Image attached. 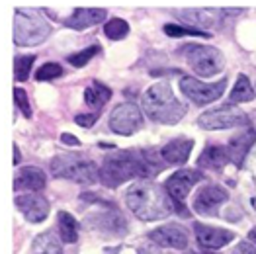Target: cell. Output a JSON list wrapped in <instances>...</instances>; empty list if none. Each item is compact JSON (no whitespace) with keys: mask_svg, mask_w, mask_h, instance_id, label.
<instances>
[{"mask_svg":"<svg viewBox=\"0 0 256 254\" xmlns=\"http://www.w3.org/2000/svg\"><path fill=\"white\" fill-rule=\"evenodd\" d=\"M248 238H250V242H252V244L256 246V227L252 229V231H250V233H248Z\"/></svg>","mask_w":256,"mask_h":254,"instance_id":"74e56055","label":"cell"},{"mask_svg":"<svg viewBox=\"0 0 256 254\" xmlns=\"http://www.w3.org/2000/svg\"><path fill=\"white\" fill-rule=\"evenodd\" d=\"M51 172L55 178L72 180L78 184H92L98 180V166L80 154H57L51 160Z\"/></svg>","mask_w":256,"mask_h":254,"instance_id":"8992f818","label":"cell"},{"mask_svg":"<svg viewBox=\"0 0 256 254\" xmlns=\"http://www.w3.org/2000/svg\"><path fill=\"white\" fill-rule=\"evenodd\" d=\"M139 254H160V248L156 242H152L149 238V242H145L141 248H139Z\"/></svg>","mask_w":256,"mask_h":254,"instance_id":"836d02e7","label":"cell"},{"mask_svg":"<svg viewBox=\"0 0 256 254\" xmlns=\"http://www.w3.org/2000/svg\"><path fill=\"white\" fill-rule=\"evenodd\" d=\"M14 102H16L18 110H20L26 118H32V106H30L28 94H26V90L20 88V86H16V88H14Z\"/></svg>","mask_w":256,"mask_h":254,"instance_id":"4dcf8cb0","label":"cell"},{"mask_svg":"<svg viewBox=\"0 0 256 254\" xmlns=\"http://www.w3.org/2000/svg\"><path fill=\"white\" fill-rule=\"evenodd\" d=\"M194 148V141L192 139H172L168 141L164 147L160 148V156L162 160L166 162V166H182L188 162L190 158V152Z\"/></svg>","mask_w":256,"mask_h":254,"instance_id":"ac0fdd59","label":"cell"},{"mask_svg":"<svg viewBox=\"0 0 256 254\" xmlns=\"http://www.w3.org/2000/svg\"><path fill=\"white\" fill-rule=\"evenodd\" d=\"M61 74H63V68H61V64L59 63H45L38 68V72H36V80L47 82V80H53V78H57V76H61Z\"/></svg>","mask_w":256,"mask_h":254,"instance_id":"f546056e","label":"cell"},{"mask_svg":"<svg viewBox=\"0 0 256 254\" xmlns=\"http://www.w3.org/2000/svg\"><path fill=\"white\" fill-rule=\"evenodd\" d=\"M227 162H231L229 154H227V148L221 147V145H208L204 148V152L200 154V158H198V166L200 168L215 170V172H221L227 166Z\"/></svg>","mask_w":256,"mask_h":254,"instance_id":"44dd1931","label":"cell"},{"mask_svg":"<svg viewBox=\"0 0 256 254\" xmlns=\"http://www.w3.org/2000/svg\"><path fill=\"white\" fill-rule=\"evenodd\" d=\"M250 204H252V208H254V212H256V198H252V200H250Z\"/></svg>","mask_w":256,"mask_h":254,"instance_id":"f35d334b","label":"cell"},{"mask_svg":"<svg viewBox=\"0 0 256 254\" xmlns=\"http://www.w3.org/2000/svg\"><path fill=\"white\" fill-rule=\"evenodd\" d=\"M51 34L49 22L36 8H18L14 14V43L22 47H36Z\"/></svg>","mask_w":256,"mask_h":254,"instance_id":"277c9868","label":"cell"},{"mask_svg":"<svg viewBox=\"0 0 256 254\" xmlns=\"http://www.w3.org/2000/svg\"><path fill=\"white\" fill-rule=\"evenodd\" d=\"M204 178V174L200 170H192V168H182L176 170L172 176H168L164 188L170 194V198L174 202H180L184 204V200L188 198V194L192 192V188Z\"/></svg>","mask_w":256,"mask_h":254,"instance_id":"7c38bea8","label":"cell"},{"mask_svg":"<svg viewBox=\"0 0 256 254\" xmlns=\"http://www.w3.org/2000/svg\"><path fill=\"white\" fill-rule=\"evenodd\" d=\"M248 168H250V172H252V176H254V182H256V145L252 147L250 154H248Z\"/></svg>","mask_w":256,"mask_h":254,"instance_id":"d590c367","label":"cell"},{"mask_svg":"<svg viewBox=\"0 0 256 254\" xmlns=\"http://www.w3.org/2000/svg\"><path fill=\"white\" fill-rule=\"evenodd\" d=\"M34 63H36V57H34V55H22V57H16V61H14V76H16L18 82H26V80H28Z\"/></svg>","mask_w":256,"mask_h":254,"instance_id":"4316f807","label":"cell"},{"mask_svg":"<svg viewBox=\"0 0 256 254\" xmlns=\"http://www.w3.org/2000/svg\"><path fill=\"white\" fill-rule=\"evenodd\" d=\"M166 168L160 150H116L104 158L100 168V180L108 188H120L129 180H149Z\"/></svg>","mask_w":256,"mask_h":254,"instance_id":"6da1fadb","label":"cell"},{"mask_svg":"<svg viewBox=\"0 0 256 254\" xmlns=\"http://www.w3.org/2000/svg\"><path fill=\"white\" fill-rule=\"evenodd\" d=\"M98 51H100V47L98 45H92V47H86L82 51H78V53H72V55H68L66 57V61L72 64V66H76V68H82L92 57H96L98 55Z\"/></svg>","mask_w":256,"mask_h":254,"instance_id":"f1b7e54d","label":"cell"},{"mask_svg":"<svg viewBox=\"0 0 256 254\" xmlns=\"http://www.w3.org/2000/svg\"><path fill=\"white\" fill-rule=\"evenodd\" d=\"M164 34L170 38H186V36H198V38H212L208 32H200L196 28H184L180 24H166L164 26Z\"/></svg>","mask_w":256,"mask_h":254,"instance_id":"83f0119b","label":"cell"},{"mask_svg":"<svg viewBox=\"0 0 256 254\" xmlns=\"http://www.w3.org/2000/svg\"><path fill=\"white\" fill-rule=\"evenodd\" d=\"M194 233H196V238H198V244L202 248H208V250L223 248L235 238V233L229 231V229L210 227V225H204V223H196L194 225Z\"/></svg>","mask_w":256,"mask_h":254,"instance_id":"9a60e30c","label":"cell"},{"mask_svg":"<svg viewBox=\"0 0 256 254\" xmlns=\"http://www.w3.org/2000/svg\"><path fill=\"white\" fill-rule=\"evenodd\" d=\"M256 145V129L252 127H242L236 135H233L227 143V154H229V160L235 164L236 168H242L244 166V158L250 154L252 147Z\"/></svg>","mask_w":256,"mask_h":254,"instance_id":"4fadbf2b","label":"cell"},{"mask_svg":"<svg viewBox=\"0 0 256 254\" xmlns=\"http://www.w3.org/2000/svg\"><path fill=\"white\" fill-rule=\"evenodd\" d=\"M110 98H112V90L98 80H92L84 90V102L88 106L96 108V112L104 106Z\"/></svg>","mask_w":256,"mask_h":254,"instance_id":"cb8c5ba5","label":"cell"},{"mask_svg":"<svg viewBox=\"0 0 256 254\" xmlns=\"http://www.w3.org/2000/svg\"><path fill=\"white\" fill-rule=\"evenodd\" d=\"M231 254H256V248L250 240H240L235 248L231 250Z\"/></svg>","mask_w":256,"mask_h":254,"instance_id":"d6a6232c","label":"cell"},{"mask_svg":"<svg viewBox=\"0 0 256 254\" xmlns=\"http://www.w3.org/2000/svg\"><path fill=\"white\" fill-rule=\"evenodd\" d=\"M180 55L186 59V63L190 64L194 72L202 78L215 76L225 68V57L217 47L188 43L180 49Z\"/></svg>","mask_w":256,"mask_h":254,"instance_id":"5b68a950","label":"cell"},{"mask_svg":"<svg viewBox=\"0 0 256 254\" xmlns=\"http://www.w3.org/2000/svg\"><path fill=\"white\" fill-rule=\"evenodd\" d=\"M256 98V92L252 84H250V78L246 74H238L236 76V82L229 94V102L231 104H244V102H252Z\"/></svg>","mask_w":256,"mask_h":254,"instance_id":"603a6c76","label":"cell"},{"mask_svg":"<svg viewBox=\"0 0 256 254\" xmlns=\"http://www.w3.org/2000/svg\"><path fill=\"white\" fill-rule=\"evenodd\" d=\"M45 188V174L38 166H26L16 172L14 192H40Z\"/></svg>","mask_w":256,"mask_h":254,"instance_id":"d6986e66","label":"cell"},{"mask_svg":"<svg viewBox=\"0 0 256 254\" xmlns=\"http://www.w3.org/2000/svg\"><path fill=\"white\" fill-rule=\"evenodd\" d=\"M143 110L152 122L162 126H176L188 112L186 104H182L166 80L152 84L143 94Z\"/></svg>","mask_w":256,"mask_h":254,"instance_id":"3957f363","label":"cell"},{"mask_svg":"<svg viewBox=\"0 0 256 254\" xmlns=\"http://www.w3.org/2000/svg\"><path fill=\"white\" fill-rule=\"evenodd\" d=\"M149 238L152 242H156L158 246H166V248H176V250H184L188 246V233L184 227L180 225H160L154 231H150Z\"/></svg>","mask_w":256,"mask_h":254,"instance_id":"e0dca14e","label":"cell"},{"mask_svg":"<svg viewBox=\"0 0 256 254\" xmlns=\"http://www.w3.org/2000/svg\"><path fill=\"white\" fill-rule=\"evenodd\" d=\"M108 12L104 8H76L68 20H64V26L70 30H86L100 22H104Z\"/></svg>","mask_w":256,"mask_h":254,"instance_id":"ffe728a7","label":"cell"},{"mask_svg":"<svg viewBox=\"0 0 256 254\" xmlns=\"http://www.w3.org/2000/svg\"><path fill=\"white\" fill-rule=\"evenodd\" d=\"M166 188L149 182L139 180L131 184L126 192V204L133 212V215L141 221H158L166 219L174 210V200L170 198Z\"/></svg>","mask_w":256,"mask_h":254,"instance_id":"7a4b0ae2","label":"cell"},{"mask_svg":"<svg viewBox=\"0 0 256 254\" xmlns=\"http://www.w3.org/2000/svg\"><path fill=\"white\" fill-rule=\"evenodd\" d=\"M22 162V154H20V148H18V145H14V164L18 166Z\"/></svg>","mask_w":256,"mask_h":254,"instance_id":"8d00e7d4","label":"cell"},{"mask_svg":"<svg viewBox=\"0 0 256 254\" xmlns=\"http://www.w3.org/2000/svg\"><path fill=\"white\" fill-rule=\"evenodd\" d=\"M61 143L68 145V147H80V141L74 135H70V133H63L61 135Z\"/></svg>","mask_w":256,"mask_h":254,"instance_id":"e575fe53","label":"cell"},{"mask_svg":"<svg viewBox=\"0 0 256 254\" xmlns=\"http://www.w3.org/2000/svg\"><path fill=\"white\" fill-rule=\"evenodd\" d=\"M143 114L137 104L133 102H124L116 106L110 114V129L118 135H133L139 129H143Z\"/></svg>","mask_w":256,"mask_h":254,"instance_id":"9c48e42d","label":"cell"},{"mask_svg":"<svg viewBox=\"0 0 256 254\" xmlns=\"http://www.w3.org/2000/svg\"><path fill=\"white\" fill-rule=\"evenodd\" d=\"M16 208L26 217L30 223H42L49 215V202L43 198L42 194L32 192V194H18L16 196Z\"/></svg>","mask_w":256,"mask_h":254,"instance_id":"5bb4252c","label":"cell"},{"mask_svg":"<svg viewBox=\"0 0 256 254\" xmlns=\"http://www.w3.org/2000/svg\"><path fill=\"white\" fill-rule=\"evenodd\" d=\"M34 254H63V248L53 233H42L34 238Z\"/></svg>","mask_w":256,"mask_h":254,"instance_id":"d4e9b609","label":"cell"},{"mask_svg":"<svg viewBox=\"0 0 256 254\" xmlns=\"http://www.w3.org/2000/svg\"><path fill=\"white\" fill-rule=\"evenodd\" d=\"M86 225H90L94 231L104 234H114V236H124L128 233V221L120 212L114 208H108L106 212L90 213L86 215Z\"/></svg>","mask_w":256,"mask_h":254,"instance_id":"8fae6325","label":"cell"},{"mask_svg":"<svg viewBox=\"0 0 256 254\" xmlns=\"http://www.w3.org/2000/svg\"><path fill=\"white\" fill-rule=\"evenodd\" d=\"M248 124V118L233 106H221L215 110H208L198 118V126L208 131H223L233 127H244Z\"/></svg>","mask_w":256,"mask_h":254,"instance_id":"52a82bcc","label":"cell"},{"mask_svg":"<svg viewBox=\"0 0 256 254\" xmlns=\"http://www.w3.org/2000/svg\"><path fill=\"white\" fill-rule=\"evenodd\" d=\"M57 229H59V236L66 244H72L78 240V223L76 219L66 212L57 213Z\"/></svg>","mask_w":256,"mask_h":254,"instance_id":"7402d4cb","label":"cell"},{"mask_svg":"<svg viewBox=\"0 0 256 254\" xmlns=\"http://www.w3.org/2000/svg\"><path fill=\"white\" fill-rule=\"evenodd\" d=\"M96 120H98V112H94V114H78L74 118V122L82 127H92L96 124Z\"/></svg>","mask_w":256,"mask_h":254,"instance_id":"1f68e13d","label":"cell"},{"mask_svg":"<svg viewBox=\"0 0 256 254\" xmlns=\"http://www.w3.org/2000/svg\"><path fill=\"white\" fill-rule=\"evenodd\" d=\"M176 16L184 18L190 26L200 32H206L210 28H217L221 24V16H227L229 10H212V8H190V10H178Z\"/></svg>","mask_w":256,"mask_h":254,"instance_id":"2e32d148","label":"cell"},{"mask_svg":"<svg viewBox=\"0 0 256 254\" xmlns=\"http://www.w3.org/2000/svg\"><path fill=\"white\" fill-rule=\"evenodd\" d=\"M206 254H217V252H206Z\"/></svg>","mask_w":256,"mask_h":254,"instance_id":"ab89813d","label":"cell"},{"mask_svg":"<svg viewBox=\"0 0 256 254\" xmlns=\"http://www.w3.org/2000/svg\"><path fill=\"white\" fill-rule=\"evenodd\" d=\"M129 34V24L122 18H112L104 24V36L112 42H120L124 38H128Z\"/></svg>","mask_w":256,"mask_h":254,"instance_id":"484cf974","label":"cell"},{"mask_svg":"<svg viewBox=\"0 0 256 254\" xmlns=\"http://www.w3.org/2000/svg\"><path fill=\"white\" fill-rule=\"evenodd\" d=\"M227 200H229V192L223 186H217V184L204 186L194 198V212L204 215V217H217L219 208Z\"/></svg>","mask_w":256,"mask_h":254,"instance_id":"30bf717a","label":"cell"},{"mask_svg":"<svg viewBox=\"0 0 256 254\" xmlns=\"http://www.w3.org/2000/svg\"><path fill=\"white\" fill-rule=\"evenodd\" d=\"M227 88V78H221L214 84L208 82H200L198 78L192 76H182L180 78V90L186 98H190L196 106H208L215 100H219L223 96Z\"/></svg>","mask_w":256,"mask_h":254,"instance_id":"ba28073f","label":"cell"}]
</instances>
